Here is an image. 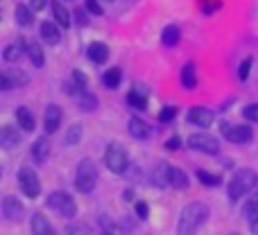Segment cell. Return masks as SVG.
<instances>
[{
	"mask_svg": "<svg viewBox=\"0 0 258 235\" xmlns=\"http://www.w3.org/2000/svg\"><path fill=\"white\" fill-rule=\"evenodd\" d=\"M209 219V206L202 204V201H190L188 206H183L181 215H179L177 222V233H195L200 231V226Z\"/></svg>",
	"mask_w": 258,
	"mask_h": 235,
	"instance_id": "6da1fadb",
	"label": "cell"
},
{
	"mask_svg": "<svg viewBox=\"0 0 258 235\" xmlns=\"http://www.w3.org/2000/svg\"><path fill=\"white\" fill-rule=\"evenodd\" d=\"M256 186H258V172H254V170H249V168L238 170V172L231 177L229 188H227V190H229V199H231V201L242 199L247 192L256 190Z\"/></svg>",
	"mask_w": 258,
	"mask_h": 235,
	"instance_id": "7a4b0ae2",
	"label": "cell"
},
{
	"mask_svg": "<svg viewBox=\"0 0 258 235\" xmlns=\"http://www.w3.org/2000/svg\"><path fill=\"white\" fill-rule=\"evenodd\" d=\"M98 186V168L91 159H82L75 170V188L82 195H89Z\"/></svg>",
	"mask_w": 258,
	"mask_h": 235,
	"instance_id": "3957f363",
	"label": "cell"
},
{
	"mask_svg": "<svg viewBox=\"0 0 258 235\" xmlns=\"http://www.w3.org/2000/svg\"><path fill=\"white\" fill-rule=\"evenodd\" d=\"M104 163L113 174H125L129 168V151L120 142H109L107 149H104Z\"/></svg>",
	"mask_w": 258,
	"mask_h": 235,
	"instance_id": "277c9868",
	"label": "cell"
},
{
	"mask_svg": "<svg viewBox=\"0 0 258 235\" xmlns=\"http://www.w3.org/2000/svg\"><path fill=\"white\" fill-rule=\"evenodd\" d=\"M45 204H48L50 210H54L57 215H61V217H66V219H73L77 215V204L68 192H61V190L52 192V195L45 199Z\"/></svg>",
	"mask_w": 258,
	"mask_h": 235,
	"instance_id": "5b68a950",
	"label": "cell"
},
{
	"mask_svg": "<svg viewBox=\"0 0 258 235\" xmlns=\"http://www.w3.org/2000/svg\"><path fill=\"white\" fill-rule=\"evenodd\" d=\"M18 188H21V192L27 197V199H36V197L41 195V181H39V174L34 172L32 168H21L18 170Z\"/></svg>",
	"mask_w": 258,
	"mask_h": 235,
	"instance_id": "8992f818",
	"label": "cell"
},
{
	"mask_svg": "<svg viewBox=\"0 0 258 235\" xmlns=\"http://www.w3.org/2000/svg\"><path fill=\"white\" fill-rule=\"evenodd\" d=\"M222 138H227L233 145H247L254 138V129L249 124H231V122H222L220 124Z\"/></svg>",
	"mask_w": 258,
	"mask_h": 235,
	"instance_id": "52a82bcc",
	"label": "cell"
},
{
	"mask_svg": "<svg viewBox=\"0 0 258 235\" xmlns=\"http://www.w3.org/2000/svg\"><path fill=\"white\" fill-rule=\"evenodd\" d=\"M188 147L195 151H204V154H220V140L218 136H211V133H192V136H188Z\"/></svg>",
	"mask_w": 258,
	"mask_h": 235,
	"instance_id": "ba28073f",
	"label": "cell"
},
{
	"mask_svg": "<svg viewBox=\"0 0 258 235\" xmlns=\"http://www.w3.org/2000/svg\"><path fill=\"white\" fill-rule=\"evenodd\" d=\"M213 120H215V113L206 107H192L190 111H188V122H190L192 127L209 129L211 124H213Z\"/></svg>",
	"mask_w": 258,
	"mask_h": 235,
	"instance_id": "9c48e42d",
	"label": "cell"
},
{
	"mask_svg": "<svg viewBox=\"0 0 258 235\" xmlns=\"http://www.w3.org/2000/svg\"><path fill=\"white\" fill-rule=\"evenodd\" d=\"M25 215V206L18 201V197L7 195L3 199V217L9 219V222H18V219Z\"/></svg>",
	"mask_w": 258,
	"mask_h": 235,
	"instance_id": "30bf717a",
	"label": "cell"
},
{
	"mask_svg": "<svg viewBox=\"0 0 258 235\" xmlns=\"http://www.w3.org/2000/svg\"><path fill=\"white\" fill-rule=\"evenodd\" d=\"M63 120V111L57 107V104H48L45 107V116H43V129L45 133H54L59 127H61Z\"/></svg>",
	"mask_w": 258,
	"mask_h": 235,
	"instance_id": "8fae6325",
	"label": "cell"
},
{
	"mask_svg": "<svg viewBox=\"0 0 258 235\" xmlns=\"http://www.w3.org/2000/svg\"><path fill=\"white\" fill-rule=\"evenodd\" d=\"M0 145L5 149H14V147L21 145V133H18V129L14 124H3L0 127Z\"/></svg>",
	"mask_w": 258,
	"mask_h": 235,
	"instance_id": "7c38bea8",
	"label": "cell"
},
{
	"mask_svg": "<svg viewBox=\"0 0 258 235\" xmlns=\"http://www.w3.org/2000/svg\"><path fill=\"white\" fill-rule=\"evenodd\" d=\"M129 133H132V138H136V140H150L152 127L145 122V120L134 116V118H129Z\"/></svg>",
	"mask_w": 258,
	"mask_h": 235,
	"instance_id": "4fadbf2b",
	"label": "cell"
},
{
	"mask_svg": "<svg viewBox=\"0 0 258 235\" xmlns=\"http://www.w3.org/2000/svg\"><path fill=\"white\" fill-rule=\"evenodd\" d=\"M25 52H27V43H25V39H18V41L9 43L7 48L3 50V59H5L7 63H16Z\"/></svg>",
	"mask_w": 258,
	"mask_h": 235,
	"instance_id": "5bb4252c",
	"label": "cell"
},
{
	"mask_svg": "<svg viewBox=\"0 0 258 235\" xmlns=\"http://www.w3.org/2000/svg\"><path fill=\"white\" fill-rule=\"evenodd\" d=\"M59 23L54 21V23H50V21H45V23H41V39L45 41L48 45H57L59 41H61V32H59Z\"/></svg>",
	"mask_w": 258,
	"mask_h": 235,
	"instance_id": "9a60e30c",
	"label": "cell"
},
{
	"mask_svg": "<svg viewBox=\"0 0 258 235\" xmlns=\"http://www.w3.org/2000/svg\"><path fill=\"white\" fill-rule=\"evenodd\" d=\"M170 165L168 163H156L154 165V170H152V174H150V179H152V183H154L156 188H168L170 186Z\"/></svg>",
	"mask_w": 258,
	"mask_h": 235,
	"instance_id": "2e32d148",
	"label": "cell"
},
{
	"mask_svg": "<svg viewBox=\"0 0 258 235\" xmlns=\"http://www.w3.org/2000/svg\"><path fill=\"white\" fill-rule=\"evenodd\" d=\"M50 156V142L48 138H36L34 145H32V161L36 165H43Z\"/></svg>",
	"mask_w": 258,
	"mask_h": 235,
	"instance_id": "e0dca14e",
	"label": "cell"
},
{
	"mask_svg": "<svg viewBox=\"0 0 258 235\" xmlns=\"http://www.w3.org/2000/svg\"><path fill=\"white\" fill-rule=\"evenodd\" d=\"M30 226H32V233H36V235H52L54 233L52 224H50V219L45 217L43 213H34V215H32Z\"/></svg>",
	"mask_w": 258,
	"mask_h": 235,
	"instance_id": "ac0fdd59",
	"label": "cell"
},
{
	"mask_svg": "<svg viewBox=\"0 0 258 235\" xmlns=\"http://www.w3.org/2000/svg\"><path fill=\"white\" fill-rule=\"evenodd\" d=\"M86 54H89L91 61L95 63H104L109 59V45L102 43V41H95V43L89 45V50H86Z\"/></svg>",
	"mask_w": 258,
	"mask_h": 235,
	"instance_id": "d6986e66",
	"label": "cell"
},
{
	"mask_svg": "<svg viewBox=\"0 0 258 235\" xmlns=\"http://www.w3.org/2000/svg\"><path fill=\"white\" fill-rule=\"evenodd\" d=\"M179 80H181L183 89L186 91H192L197 86V70H195V63L192 61H186L181 68V75H179Z\"/></svg>",
	"mask_w": 258,
	"mask_h": 235,
	"instance_id": "ffe728a7",
	"label": "cell"
},
{
	"mask_svg": "<svg viewBox=\"0 0 258 235\" xmlns=\"http://www.w3.org/2000/svg\"><path fill=\"white\" fill-rule=\"evenodd\" d=\"M16 122L23 131H34V127H36V120H34V116H32V111L27 107L16 109Z\"/></svg>",
	"mask_w": 258,
	"mask_h": 235,
	"instance_id": "44dd1931",
	"label": "cell"
},
{
	"mask_svg": "<svg viewBox=\"0 0 258 235\" xmlns=\"http://www.w3.org/2000/svg\"><path fill=\"white\" fill-rule=\"evenodd\" d=\"M179 39H181V30H179L177 25H168L161 32V43H163L165 48H174V45L179 43Z\"/></svg>",
	"mask_w": 258,
	"mask_h": 235,
	"instance_id": "7402d4cb",
	"label": "cell"
},
{
	"mask_svg": "<svg viewBox=\"0 0 258 235\" xmlns=\"http://www.w3.org/2000/svg\"><path fill=\"white\" fill-rule=\"evenodd\" d=\"M77 98V107L82 109V111H95L98 109V98H95L93 93H89V91H82L80 95H75Z\"/></svg>",
	"mask_w": 258,
	"mask_h": 235,
	"instance_id": "603a6c76",
	"label": "cell"
},
{
	"mask_svg": "<svg viewBox=\"0 0 258 235\" xmlns=\"http://www.w3.org/2000/svg\"><path fill=\"white\" fill-rule=\"evenodd\" d=\"M127 102L132 104L134 109H138V111H145L147 109V93H141V86H136L134 91L127 93Z\"/></svg>",
	"mask_w": 258,
	"mask_h": 235,
	"instance_id": "cb8c5ba5",
	"label": "cell"
},
{
	"mask_svg": "<svg viewBox=\"0 0 258 235\" xmlns=\"http://www.w3.org/2000/svg\"><path fill=\"white\" fill-rule=\"evenodd\" d=\"M52 16H54V21L63 27V30H66V27H71V14H68V9L63 7L61 3H57V0L52 3Z\"/></svg>",
	"mask_w": 258,
	"mask_h": 235,
	"instance_id": "d4e9b609",
	"label": "cell"
},
{
	"mask_svg": "<svg viewBox=\"0 0 258 235\" xmlns=\"http://www.w3.org/2000/svg\"><path fill=\"white\" fill-rule=\"evenodd\" d=\"M245 217H247V222H249V231L258 233V197L245 206Z\"/></svg>",
	"mask_w": 258,
	"mask_h": 235,
	"instance_id": "484cf974",
	"label": "cell"
},
{
	"mask_svg": "<svg viewBox=\"0 0 258 235\" xmlns=\"http://www.w3.org/2000/svg\"><path fill=\"white\" fill-rule=\"evenodd\" d=\"M120 82H122L120 68H109V70L102 75V84L107 86V89H111V91H116L118 86H120Z\"/></svg>",
	"mask_w": 258,
	"mask_h": 235,
	"instance_id": "4316f807",
	"label": "cell"
},
{
	"mask_svg": "<svg viewBox=\"0 0 258 235\" xmlns=\"http://www.w3.org/2000/svg\"><path fill=\"white\" fill-rule=\"evenodd\" d=\"M32 21H34V9L25 7V5H18L16 7V23L23 27H30Z\"/></svg>",
	"mask_w": 258,
	"mask_h": 235,
	"instance_id": "83f0119b",
	"label": "cell"
},
{
	"mask_svg": "<svg viewBox=\"0 0 258 235\" xmlns=\"http://www.w3.org/2000/svg\"><path fill=\"white\" fill-rule=\"evenodd\" d=\"M170 186L177 188V190H183V188H188V177L183 170L179 168H172L170 170Z\"/></svg>",
	"mask_w": 258,
	"mask_h": 235,
	"instance_id": "f1b7e54d",
	"label": "cell"
},
{
	"mask_svg": "<svg viewBox=\"0 0 258 235\" xmlns=\"http://www.w3.org/2000/svg\"><path fill=\"white\" fill-rule=\"evenodd\" d=\"M197 181L204 183V186H209V188H215V186L222 183V177H220V174L209 172V170H197Z\"/></svg>",
	"mask_w": 258,
	"mask_h": 235,
	"instance_id": "f546056e",
	"label": "cell"
},
{
	"mask_svg": "<svg viewBox=\"0 0 258 235\" xmlns=\"http://www.w3.org/2000/svg\"><path fill=\"white\" fill-rule=\"evenodd\" d=\"M27 54H30L32 63H34L36 68H43V63H45V54H43V48H41L39 43H30V45H27Z\"/></svg>",
	"mask_w": 258,
	"mask_h": 235,
	"instance_id": "4dcf8cb0",
	"label": "cell"
},
{
	"mask_svg": "<svg viewBox=\"0 0 258 235\" xmlns=\"http://www.w3.org/2000/svg\"><path fill=\"white\" fill-rule=\"evenodd\" d=\"M5 72L9 75V80H12V84H14V86H25L27 82H30L27 72H25V70H21V68H7Z\"/></svg>",
	"mask_w": 258,
	"mask_h": 235,
	"instance_id": "1f68e13d",
	"label": "cell"
},
{
	"mask_svg": "<svg viewBox=\"0 0 258 235\" xmlns=\"http://www.w3.org/2000/svg\"><path fill=\"white\" fill-rule=\"evenodd\" d=\"M82 140V124H73L66 133V145H77Z\"/></svg>",
	"mask_w": 258,
	"mask_h": 235,
	"instance_id": "d6a6232c",
	"label": "cell"
},
{
	"mask_svg": "<svg viewBox=\"0 0 258 235\" xmlns=\"http://www.w3.org/2000/svg\"><path fill=\"white\" fill-rule=\"evenodd\" d=\"M174 118H177V109H174V107H163V109H161V113H159L161 124H168V122H172Z\"/></svg>",
	"mask_w": 258,
	"mask_h": 235,
	"instance_id": "836d02e7",
	"label": "cell"
},
{
	"mask_svg": "<svg viewBox=\"0 0 258 235\" xmlns=\"http://www.w3.org/2000/svg\"><path fill=\"white\" fill-rule=\"evenodd\" d=\"M251 63H254V59L247 57L245 61L240 63V68H238V77H240V82H247L249 80V70H251Z\"/></svg>",
	"mask_w": 258,
	"mask_h": 235,
	"instance_id": "e575fe53",
	"label": "cell"
},
{
	"mask_svg": "<svg viewBox=\"0 0 258 235\" xmlns=\"http://www.w3.org/2000/svg\"><path fill=\"white\" fill-rule=\"evenodd\" d=\"M242 118L249 120V122H258V104H249V107L242 109Z\"/></svg>",
	"mask_w": 258,
	"mask_h": 235,
	"instance_id": "d590c367",
	"label": "cell"
},
{
	"mask_svg": "<svg viewBox=\"0 0 258 235\" xmlns=\"http://www.w3.org/2000/svg\"><path fill=\"white\" fill-rule=\"evenodd\" d=\"M100 226H102V231H104V233H118L116 222H113V219H107L104 215L100 217Z\"/></svg>",
	"mask_w": 258,
	"mask_h": 235,
	"instance_id": "8d00e7d4",
	"label": "cell"
},
{
	"mask_svg": "<svg viewBox=\"0 0 258 235\" xmlns=\"http://www.w3.org/2000/svg\"><path fill=\"white\" fill-rule=\"evenodd\" d=\"M86 12H89V14H93V16H102V14H104V9L100 7V3H98V0H86Z\"/></svg>",
	"mask_w": 258,
	"mask_h": 235,
	"instance_id": "74e56055",
	"label": "cell"
},
{
	"mask_svg": "<svg viewBox=\"0 0 258 235\" xmlns=\"http://www.w3.org/2000/svg\"><path fill=\"white\" fill-rule=\"evenodd\" d=\"M136 215L141 219H147V217H150V206H147L145 201H138V204H136Z\"/></svg>",
	"mask_w": 258,
	"mask_h": 235,
	"instance_id": "f35d334b",
	"label": "cell"
},
{
	"mask_svg": "<svg viewBox=\"0 0 258 235\" xmlns=\"http://www.w3.org/2000/svg\"><path fill=\"white\" fill-rule=\"evenodd\" d=\"M12 80H9V75H7V72H3V75H0V89H3V91H9V89H12Z\"/></svg>",
	"mask_w": 258,
	"mask_h": 235,
	"instance_id": "ab89813d",
	"label": "cell"
},
{
	"mask_svg": "<svg viewBox=\"0 0 258 235\" xmlns=\"http://www.w3.org/2000/svg\"><path fill=\"white\" fill-rule=\"evenodd\" d=\"M165 147H168V149H179V147H181V138L172 136L168 142H165Z\"/></svg>",
	"mask_w": 258,
	"mask_h": 235,
	"instance_id": "60d3db41",
	"label": "cell"
},
{
	"mask_svg": "<svg viewBox=\"0 0 258 235\" xmlns=\"http://www.w3.org/2000/svg\"><path fill=\"white\" fill-rule=\"evenodd\" d=\"M45 3H48V0H30V7L34 9V12H41V9L45 7Z\"/></svg>",
	"mask_w": 258,
	"mask_h": 235,
	"instance_id": "b9f144b4",
	"label": "cell"
},
{
	"mask_svg": "<svg viewBox=\"0 0 258 235\" xmlns=\"http://www.w3.org/2000/svg\"><path fill=\"white\" fill-rule=\"evenodd\" d=\"M122 199H125V201H134V190H125V192H122Z\"/></svg>",
	"mask_w": 258,
	"mask_h": 235,
	"instance_id": "7bdbcfd3",
	"label": "cell"
}]
</instances>
